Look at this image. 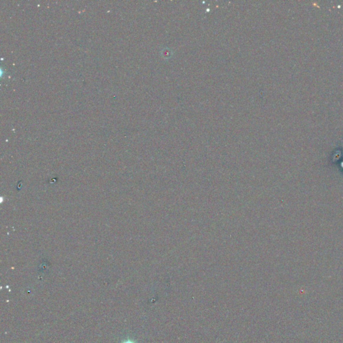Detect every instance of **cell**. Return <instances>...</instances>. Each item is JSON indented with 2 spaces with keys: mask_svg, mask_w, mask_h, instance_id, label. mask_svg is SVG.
Here are the masks:
<instances>
[{
  "mask_svg": "<svg viewBox=\"0 0 343 343\" xmlns=\"http://www.w3.org/2000/svg\"><path fill=\"white\" fill-rule=\"evenodd\" d=\"M122 343H135V342L131 340H124L123 342H122Z\"/></svg>",
  "mask_w": 343,
  "mask_h": 343,
  "instance_id": "1",
  "label": "cell"
}]
</instances>
